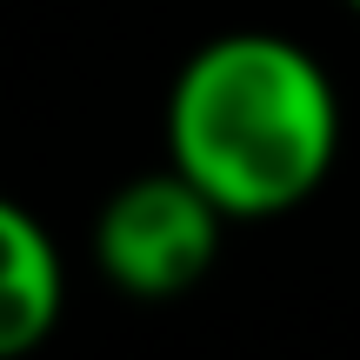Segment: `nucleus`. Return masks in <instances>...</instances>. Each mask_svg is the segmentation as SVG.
<instances>
[{
    "instance_id": "f257e3e1",
    "label": "nucleus",
    "mask_w": 360,
    "mask_h": 360,
    "mask_svg": "<svg viewBox=\"0 0 360 360\" xmlns=\"http://www.w3.org/2000/svg\"><path fill=\"white\" fill-rule=\"evenodd\" d=\"M340 160V94L300 40L267 27L214 34L167 87V167L227 220H281Z\"/></svg>"
},
{
    "instance_id": "f03ea898",
    "label": "nucleus",
    "mask_w": 360,
    "mask_h": 360,
    "mask_svg": "<svg viewBox=\"0 0 360 360\" xmlns=\"http://www.w3.org/2000/svg\"><path fill=\"white\" fill-rule=\"evenodd\" d=\"M220 227L227 214L187 174L174 167L134 174L107 193L101 220H94V267L127 300H174L214 267Z\"/></svg>"
},
{
    "instance_id": "7ed1b4c3",
    "label": "nucleus",
    "mask_w": 360,
    "mask_h": 360,
    "mask_svg": "<svg viewBox=\"0 0 360 360\" xmlns=\"http://www.w3.org/2000/svg\"><path fill=\"white\" fill-rule=\"evenodd\" d=\"M60 300H67V267L53 233L20 200L0 193V360H27L34 347H47Z\"/></svg>"
},
{
    "instance_id": "20e7f679",
    "label": "nucleus",
    "mask_w": 360,
    "mask_h": 360,
    "mask_svg": "<svg viewBox=\"0 0 360 360\" xmlns=\"http://www.w3.org/2000/svg\"><path fill=\"white\" fill-rule=\"evenodd\" d=\"M347 7H354V13H360V0H347Z\"/></svg>"
}]
</instances>
